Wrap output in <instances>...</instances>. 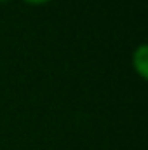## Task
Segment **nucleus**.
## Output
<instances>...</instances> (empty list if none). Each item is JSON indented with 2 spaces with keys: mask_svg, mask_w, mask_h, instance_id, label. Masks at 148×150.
Here are the masks:
<instances>
[{
  "mask_svg": "<svg viewBox=\"0 0 148 150\" xmlns=\"http://www.w3.org/2000/svg\"><path fill=\"white\" fill-rule=\"evenodd\" d=\"M148 54H147V44H141L138 47V51L134 52V67L138 70V74L143 79H147V65H148Z\"/></svg>",
  "mask_w": 148,
  "mask_h": 150,
  "instance_id": "f257e3e1",
  "label": "nucleus"
},
{
  "mask_svg": "<svg viewBox=\"0 0 148 150\" xmlns=\"http://www.w3.org/2000/svg\"><path fill=\"white\" fill-rule=\"evenodd\" d=\"M26 2H30V4H45V2H49V0H26Z\"/></svg>",
  "mask_w": 148,
  "mask_h": 150,
  "instance_id": "f03ea898",
  "label": "nucleus"
},
{
  "mask_svg": "<svg viewBox=\"0 0 148 150\" xmlns=\"http://www.w3.org/2000/svg\"><path fill=\"white\" fill-rule=\"evenodd\" d=\"M0 2H5V0H0Z\"/></svg>",
  "mask_w": 148,
  "mask_h": 150,
  "instance_id": "7ed1b4c3",
  "label": "nucleus"
}]
</instances>
